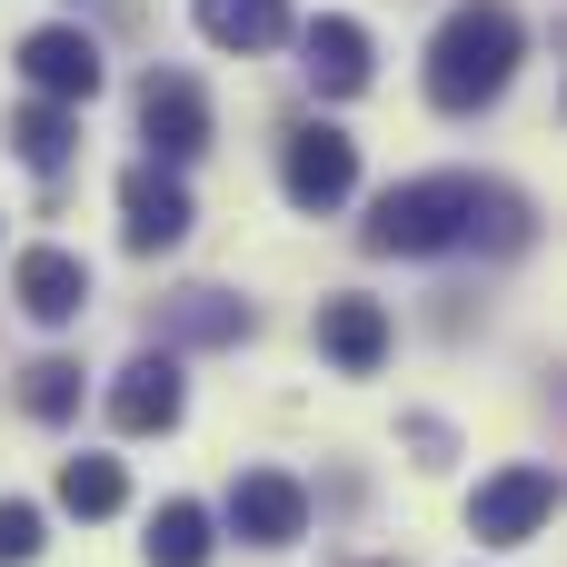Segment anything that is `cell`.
Listing matches in <instances>:
<instances>
[{
    "mask_svg": "<svg viewBox=\"0 0 567 567\" xmlns=\"http://www.w3.org/2000/svg\"><path fill=\"white\" fill-rule=\"evenodd\" d=\"M518 10L508 0H458L449 20H439V40H429V100L449 110V120H468V110H488L498 90H508V70H518Z\"/></svg>",
    "mask_w": 567,
    "mask_h": 567,
    "instance_id": "1",
    "label": "cell"
},
{
    "mask_svg": "<svg viewBox=\"0 0 567 567\" xmlns=\"http://www.w3.org/2000/svg\"><path fill=\"white\" fill-rule=\"evenodd\" d=\"M478 199H488V179H468V169L399 179V189L369 209V249H379V259H429V249H458V239H478Z\"/></svg>",
    "mask_w": 567,
    "mask_h": 567,
    "instance_id": "2",
    "label": "cell"
},
{
    "mask_svg": "<svg viewBox=\"0 0 567 567\" xmlns=\"http://www.w3.org/2000/svg\"><path fill=\"white\" fill-rule=\"evenodd\" d=\"M140 140H150L159 169L199 159V150H209V90H199L189 70H150V80H140Z\"/></svg>",
    "mask_w": 567,
    "mask_h": 567,
    "instance_id": "3",
    "label": "cell"
},
{
    "mask_svg": "<svg viewBox=\"0 0 567 567\" xmlns=\"http://www.w3.org/2000/svg\"><path fill=\"white\" fill-rule=\"evenodd\" d=\"M548 508H558V468H498L478 498H468V528L488 538V548H528L538 528H548Z\"/></svg>",
    "mask_w": 567,
    "mask_h": 567,
    "instance_id": "4",
    "label": "cell"
},
{
    "mask_svg": "<svg viewBox=\"0 0 567 567\" xmlns=\"http://www.w3.org/2000/svg\"><path fill=\"white\" fill-rule=\"evenodd\" d=\"M279 189H289L299 209H339V199L359 189V150H349L329 120H309V130H289V150H279Z\"/></svg>",
    "mask_w": 567,
    "mask_h": 567,
    "instance_id": "5",
    "label": "cell"
},
{
    "mask_svg": "<svg viewBox=\"0 0 567 567\" xmlns=\"http://www.w3.org/2000/svg\"><path fill=\"white\" fill-rule=\"evenodd\" d=\"M120 239H130L140 259H159V249H179V239H189V189H179V169L140 159V169L120 179Z\"/></svg>",
    "mask_w": 567,
    "mask_h": 567,
    "instance_id": "6",
    "label": "cell"
},
{
    "mask_svg": "<svg viewBox=\"0 0 567 567\" xmlns=\"http://www.w3.org/2000/svg\"><path fill=\"white\" fill-rule=\"evenodd\" d=\"M20 80H30V100H60V110H80L90 90H100V50H90V30H30L20 40Z\"/></svg>",
    "mask_w": 567,
    "mask_h": 567,
    "instance_id": "7",
    "label": "cell"
},
{
    "mask_svg": "<svg viewBox=\"0 0 567 567\" xmlns=\"http://www.w3.org/2000/svg\"><path fill=\"white\" fill-rule=\"evenodd\" d=\"M229 528H239V548H289V538L309 528V488H299L289 468H249V478L229 488Z\"/></svg>",
    "mask_w": 567,
    "mask_h": 567,
    "instance_id": "8",
    "label": "cell"
},
{
    "mask_svg": "<svg viewBox=\"0 0 567 567\" xmlns=\"http://www.w3.org/2000/svg\"><path fill=\"white\" fill-rule=\"evenodd\" d=\"M10 289H20V309H30L40 329H70V319L90 309V269H80L70 249H20Z\"/></svg>",
    "mask_w": 567,
    "mask_h": 567,
    "instance_id": "9",
    "label": "cell"
},
{
    "mask_svg": "<svg viewBox=\"0 0 567 567\" xmlns=\"http://www.w3.org/2000/svg\"><path fill=\"white\" fill-rule=\"evenodd\" d=\"M110 429H120V439L179 429V369H169V359H130V369L110 379Z\"/></svg>",
    "mask_w": 567,
    "mask_h": 567,
    "instance_id": "10",
    "label": "cell"
},
{
    "mask_svg": "<svg viewBox=\"0 0 567 567\" xmlns=\"http://www.w3.org/2000/svg\"><path fill=\"white\" fill-rule=\"evenodd\" d=\"M299 70H309V90H329V100H359L369 90V30L359 20H309L299 30Z\"/></svg>",
    "mask_w": 567,
    "mask_h": 567,
    "instance_id": "11",
    "label": "cell"
},
{
    "mask_svg": "<svg viewBox=\"0 0 567 567\" xmlns=\"http://www.w3.org/2000/svg\"><path fill=\"white\" fill-rule=\"evenodd\" d=\"M319 349H329L349 379H369V369L389 359V309H379V299H319Z\"/></svg>",
    "mask_w": 567,
    "mask_h": 567,
    "instance_id": "12",
    "label": "cell"
},
{
    "mask_svg": "<svg viewBox=\"0 0 567 567\" xmlns=\"http://www.w3.org/2000/svg\"><path fill=\"white\" fill-rule=\"evenodd\" d=\"M199 10V40L219 50H279L289 40V0H189Z\"/></svg>",
    "mask_w": 567,
    "mask_h": 567,
    "instance_id": "13",
    "label": "cell"
},
{
    "mask_svg": "<svg viewBox=\"0 0 567 567\" xmlns=\"http://www.w3.org/2000/svg\"><path fill=\"white\" fill-rule=\"evenodd\" d=\"M60 508H70V518H120V508H130L120 458H60Z\"/></svg>",
    "mask_w": 567,
    "mask_h": 567,
    "instance_id": "14",
    "label": "cell"
},
{
    "mask_svg": "<svg viewBox=\"0 0 567 567\" xmlns=\"http://www.w3.org/2000/svg\"><path fill=\"white\" fill-rule=\"evenodd\" d=\"M209 508H189V498H169L159 518H150V567H209Z\"/></svg>",
    "mask_w": 567,
    "mask_h": 567,
    "instance_id": "15",
    "label": "cell"
},
{
    "mask_svg": "<svg viewBox=\"0 0 567 567\" xmlns=\"http://www.w3.org/2000/svg\"><path fill=\"white\" fill-rule=\"evenodd\" d=\"M10 150H20V159H30V169H60V159H70V150H80V120H70V110H60V100H30V110H20V120H10Z\"/></svg>",
    "mask_w": 567,
    "mask_h": 567,
    "instance_id": "16",
    "label": "cell"
},
{
    "mask_svg": "<svg viewBox=\"0 0 567 567\" xmlns=\"http://www.w3.org/2000/svg\"><path fill=\"white\" fill-rule=\"evenodd\" d=\"M20 409L30 419H70L80 409V359H30L20 369Z\"/></svg>",
    "mask_w": 567,
    "mask_h": 567,
    "instance_id": "17",
    "label": "cell"
},
{
    "mask_svg": "<svg viewBox=\"0 0 567 567\" xmlns=\"http://www.w3.org/2000/svg\"><path fill=\"white\" fill-rule=\"evenodd\" d=\"M169 329H179V339H249V309L219 299V289H189V299L169 309Z\"/></svg>",
    "mask_w": 567,
    "mask_h": 567,
    "instance_id": "18",
    "label": "cell"
},
{
    "mask_svg": "<svg viewBox=\"0 0 567 567\" xmlns=\"http://www.w3.org/2000/svg\"><path fill=\"white\" fill-rule=\"evenodd\" d=\"M30 558H40V508L0 498V567H30Z\"/></svg>",
    "mask_w": 567,
    "mask_h": 567,
    "instance_id": "19",
    "label": "cell"
}]
</instances>
